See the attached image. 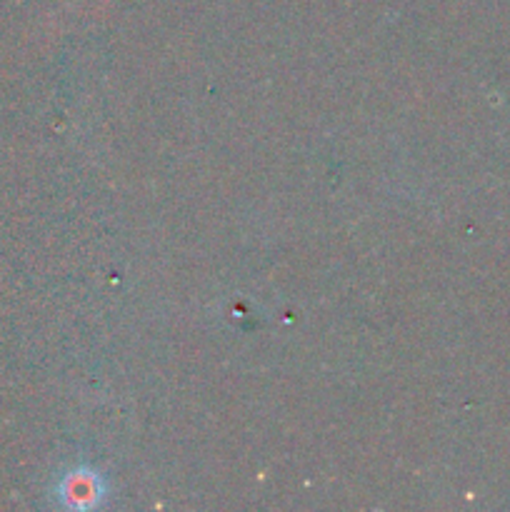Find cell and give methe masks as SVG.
<instances>
[{
  "mask_svg": "<svg viewBox=\"0 0 510 512\" xmlns=\"http://www.w3.org/2000/svg\"><path fill=\"white\" fill-rule=\"evenodd\" d=\"M105 495L103 480L95 470L75 468L65 473L55 485V498L63 508H95L100 505V498Z\"/></svg>",
  "mask_w": 510,
  "mask_h": 512,
  "instance_id": "cell-1",
  "label": "cell"
}]
</instances>
